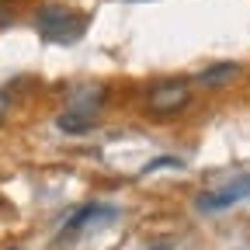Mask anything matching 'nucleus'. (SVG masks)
<instances>
[{"label":"nucleus","mask_w":250,"mask_h":250,"mask_svg":"<svg viewBox=\"0 0 250 250\" xmlns=\"http://www.w3.org/2000/svg\"><path fill=\"white\" fill-rule=\"evenodd\" d=\"M104 104H108V90H104L101 83H83V87H77V90L70 94L66 111L56 118L59 132H66V136H83V132H90L94 122L101 118Z\"/></svg>","instance_id":"nucleus-1"},{"label":"nucleus","mask_w":250,"mask_h":250,"mask_svg":"<svg viewBox=\"0 0 250 250\" xmlns=\"http://www.w3.org/2000/svg\"><path fill=\"white\" fill-rule=\"evenodd\" d=\"M35 31L49 45H73L87 31V14H80L66 4H42L35 11Z\"/></svg>","instance_id":"nucleus-2"},{"label":"nucleus","mask_w":250,"mask_h":250,"mask_svg":"<svg viewBox=\"0 0 250 250\" xmlns=\"http://www.w3.org/2000/svg\"><path fill=\"white\" fill-rule=\"evenodd\" d=\"M188 104H191V87H188V80H160L146 94V111L153 118H170V115L184 111Z\"/></svg>","instance_id":"nucleus-3"},{"label":"nucleus","mask_w":250,"mask_h":250,"mask_svg":"<svg viewBox=\"0 0 250 250\" xmlns=\"http://www.w3.org/2000/svg\"><path fill=\"white\" fill-rule=\"evenodd\" d=\"M243 198H250V174H240V177L226 181L223 188H208V191H202L195 198V208L212 215V212H223V208H229V205H236Z\"/></svg>","instance_id":"nucleus-4"},{"label":"nucleus","mask_w":250,"mask_h":250,"mask_svg":"<svg viewBox=\"0 0 250 250\" xmlns=\"http://www.w3.org/2000/svg\"><path fill=\"white\" fill-rule=\"evenodd\" d=\"M115 219V208L111 205H83L70 215V223L62 226V243H70L80 229H90V226H98V223H111Z\"/></svg>","instance_id":"nucleus-5"},{"label":"nucleus","mask_w":250,"mask_h":250,"mask_svg":"<svg viewBox=\"0 0 250 250\" xmlns=\"http://www.w3.org/2000/svg\"><path fill=\"white\" fill-rule=\"evenodd\" d=\"M236 73H240L236 62H215V66H208V70H202V73H198V83H202V87H208V90H212V87H226Z\"/></svg>","instance_id":"nucleus-6"},{"label":"nucleus","mask_w":250,"mask_h":250,"mask_svg":"<svg viewBox=\"0 0 250 250\" xmlns=\"http://www.w3.org/2000/svg\"><path fill=\"white\" fill-rule=\"evenodd\" d=\"M160 167H181V160H177V156H164V160L146 164V170H143V174H153V170H160Z\"/></svg>","instance_id":"nucleus-7"},{"label":"nucleus","mask_w":250,"mask_h":250,"mask_svg":"<svg viewBox=\"0 0 250 250\" xmlns=\"http://www.w3.org/2000/svg\"><path fill=\"white\" fill-rule=\"evenodd\" d=\"M11 21H14V11H11L7 4H0V28H7Z\"/></svg>","instance_id":"nucleus-8"},{"label":"nucleus","mask_w":250,"mask_h":250,"mask_svg":"<svg viewBox=\"0 0 250 250\" xmlns=\"http://www.w3.org/2000/svg\"><path fill=\"white\" fill-rule=\"evenodd\" d=\"M7 104H11V98H7L4 90H0V122H4V115H7Z\"/></svg>","instance_id":"nucleus-9"},{"label":"nucleus","mask_w":250,"mask_h":250,"mask_svg":"<svg viewBox=\"0 0 250 250\" xmlns=\"http://www.w3.org/2000/svg\"><path fill=\"white\" fill-rule=\"evenodd\" d=\"M149 250H170V247H167V243H156V247H149Z\"/></svg>","instance_id":"nucleus-10"}]
</instances>
